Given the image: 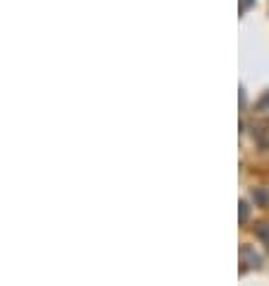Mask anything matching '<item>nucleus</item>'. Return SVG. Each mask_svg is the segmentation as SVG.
<instances>
[]
</instances>
